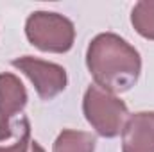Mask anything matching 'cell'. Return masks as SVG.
<instances>
[{"label": "cell", "instance_id": "cell-1", "mask_svg": "<svg viewBox=\"0 0 154 152\" xmlns=\"http://www.w3.org/2000/svg\"><path fill=\"white\" fill-rule=\"evenodd\" d=\"M86 66L95 84L122 93L131 90L142 72L140 52L115 32L97 34L86 50Z\"/></svg>", "mask_w": 154, "mask_h": 152}, {"label": "cell", "instance_id": "cell-2", "mask_svg": "<svg viewBox=\"0 0 154 152\" xmlns=\"http://www.w3.org/2000/svg\"><path fill=\"white\" fill-rule=\"evenodd\" d=\"M25 36L41 52L65 54L74 47L75 27L59 13L34 11L25 22Z\"/></svg>", "mask_w": 154, "mask_h": 152}, {"label": "cell", "instance_id": "cell-3", "mask_svg": "<svg viewBox=\"0 0 154 152\" xmlns=\"http://www.w3.org/2000/svg\"><path fill=\"white\" fill-rule=\"evenodd\" d=\"M82 111L88 123L104 138L118 136L129 114L122 99L97 84L88 86L82 99Z\"/></svg>", "mask_w": 154, "mask_h": 152}, {"label": "cell", "instance_id": "cell-4", "mask_svg": "<svg viewBox=\"0 0 154 152\" xmlns=\"http://www.w3.org/2000/svg\"><path fill=\"white\" fill-rule=\"evenodd\" d=\"M14 68H18L23 75L29 77L32 82L36 93L43 100H52L56 95H59L68 82L66 70L61 65L43 61L32 56H22L11 61Z\"/></svg>", "mask_w": 154, "mask_h": 152}, {"label": "cell", "instance_id": "cell-5", "mask_svg": "<svg viewBox=\"0 0 154 152\" xmlns=\"http://www.w3.org/2000/svg\"><path fill=\"white\" fill-rule=\"evenodd\" d=\"M27 104V90L14 74H0V141L9 140L11 118Z\"/></svg>", "mask_w": 154, "mask_h": 152}, {"label": "cell", "instance_id": "cell-6", "mask_svg": "<svg viewBox=\"0 0 154 152\" xmlns=\"http://www.w3.org/2000/svg\"><path fill=\"white\" fill-rule=\"evenodd\" d=\"M122 152H154V111L127 116L122 129Z\"/></svg>", "mask_w": 154, "mask_h": 152}, {"label": "cell", "instance_id": "cell-7", "mask_svg": "<svg viewBox=\"0 0 154 152\" xmlns=\"http://www.w3.org/2000/svg\"><path fill=\"white\" fill-rule=\"evenodd\" d=\"M95 145L97 140L91 132L63 129L52 145V152H95Z\"/></svg>", "mask_w": 154, "mask_h": 152}, {"label": "cell", "instance_id": "cell-8", "mask_svg": "<svg viewBox=\"0 0 154 152\" xmlns=\"http://www.w3.org/2000/svg\"><path fill=\"white\" fill-rule=\"evenodd\" d=\"M131 23L142 38L154 41V0H142L133 7Z\"/></svg>", "mask_w": 154, "mask_h": 152}, {"label": "cell", "instance_id": "cell-9", "mask_svg": "<svg viewBox=\"0 0 154 152\" xmlns=\"http://www.w3.org/2000/svg\"><path fill=\"white\" fill-rule=\"evenodd\" d=\"M22 123H23V132H22L20 140L9 147H0V152H27V149L31 147V125H29L27 118H23Z\"/></svg>", "mask_w": 154, "mask_h": 152}, {"label": "cell", "instance_id": "cell-10", "mask_svg": "<svg viewBox=\"0 0 154 152\" xmlns=\"http://www.w3.org/2000/svg\"><path fill=\"white\" fill-rule=\"evenodd\" d=\"M31 152H45V149L39 145L38 141H31Z\"/></svg>", "mask_w": 154, "mask_h": 152}]
</instances>
